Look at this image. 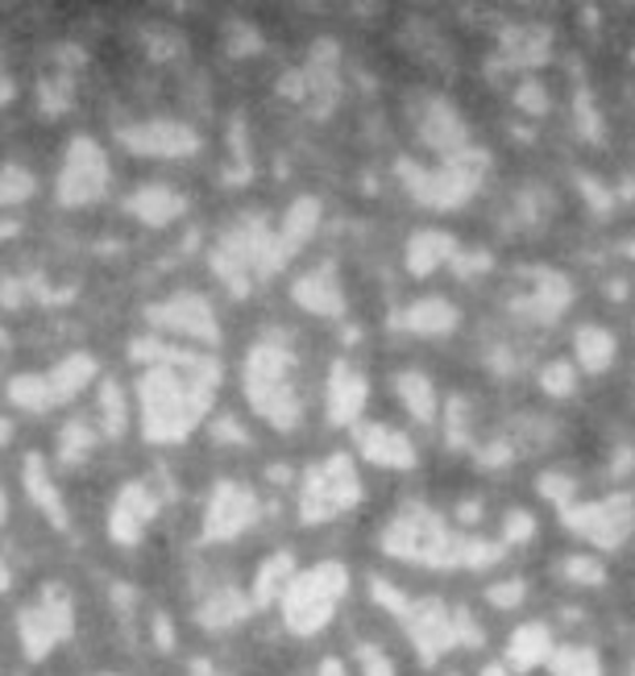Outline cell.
I'll list each match as a JSON object with an SVG mask.
<instances>
[{
	"mask_svg": "<svg viewBox=\"0 0 635 676\" xmlns=\"http://www.w3.org/2000/svg\"><path fill=\"white\" fill-rule=\"evenodd\" d=\"M486 166H491V154L466 150L457 159H445V166H436V171H419V175L407 171V178H412V192H416L419 204H428V208H461L478 192Z\"/></svg>",
	"mask_w": 635,
	"mask_h": 676,
	"instance_id": "cell-1",
	"label": "cell"
},
{
	"mask_svg": "<svg viewBox=\"0 0 635 676\" xmlns=\"http://www.w3.org/2000/svg\"><path fill=\"white\" fill-rule=\"evenodd\" d=\"M569 532L590 539L594 548H623L635 532V499L632 494H606L594 502H573L561 511Z\"/></svg>",
	"mask_w": 635,
	"mask_h": 676,
	"instance_id": "cell-2",
	"label": "cell"
},
{
	"mask_svg": "<svg viewBox=\"0 0 635 676\" xmlns=\"http://www.w3.org/2000/svg\"><path fill=\"white\" fill-rule=\"evenodd\" d=\"M573 303V286H569V279L565 274H557V270H527L524 274V291L515 295V316L527 324H552L565 316V307Z\"/></svg>",
	"mask_w": 635,
	"mask_h": 676,
	"instance_id": "cell-3",
	"label": "cell"
},
{
	"mask_svg": "<svg viewBox=\"0 0 635 676\" xmlns=\"http://www.w3.org/2000/svg\"><path fill=\"white\" fill-rule=\"evenodd\" d=\"M341 586H346V573L341 569H316L311 577H304L299 586H295V593L287 598V614L291 623H295V631H316V626L328 619V610H332V602H337V593H341Z\"/></svg>",
	"mask_w": 635,
	"mask_h": 676,
	"instance_id": "cell-4",
	"label": "cell"
},
{
	"mask_svg": "<svg viewBox=\"0 0 635 676\" xmlns=\"http://www.w3.org/2000/svg\"><path fill=\"white\" fill-rule=\"evenodd\" d=\"M419 138L433 150H440V154H449V159L470 150V129H466L461 112L449 100H428L424 105V112H419Z\"/></svg>",
	"mask_w": 635,
	"mask_h": 676,
	"instance_id": "cell-5",
	"label": "cell"
},
{
	"mask_svg": "<svg viewBox=\"0 0 635 676\" xmlns=\"http://www.w3.org/2000/svg\"><path fill=\"white\" fill-rule=\"evenodd\" d=\"M349 502H358V478H353V469H349L341 457L337 461L325 465V473H316L308 490V515L325 519V515H337L341 506Z\"/></svg>",
	"mask_w": 635,
	"mask_h": 676,
	"instance_id": "cell-6",
	"label": "cell"
},
{
	"mask_svg": "<svg viewBox=\"0 0 635 676\" xmlns=\"http://www.w3.org/2000/svg\"><path fill=\"white\" fill-rule=\"evenodd\" d=\"M412 635H416L419 652L433 659L440 656L445 647H453L457 643V626H453V614L445 610L440 602H419L416 610H412Z\"/></svg>",
	"mask_w": 635,
	"mask_h": 676,
	"instance_id": "cell-7",
	"label": "cell"
},
{
	"mask_svg": "<svg viewBox=\"0 0 635 676\" xmlns=\"http://www.w3.org/2000/svg\"><path fill=\"white\" fill-rule=\"evenodd\" d=\"M499 58L507 67H540L548 58V34L540 25H511V30H503Z\"/></svg>",
	"mask_w": 635,
	"mask_h": 676,
	"instance_id": "cell-8",
	"label": "cell"
},
{
	"mask_svg": "<svg viewBox=\"0 0 635 676\" xmlns=\"http://www.w3.org/2000/svg\"><path fill=\"white\" fill-rule=\"evenodd\" d=\"M573 353H578V370L602 374V370H611L618 345H615V337H611V328L585 324V328H578V337H573Z\"/></svg>",
	"mask_w": 635,
	"mask_h": 676,
	"instance_id": "cell-9",
	"label": "cell"
},
{
	"mask_svg": "<svg viewBox=\"0 0 635 676\" xmlns=\"http://www.w3.org/2000/svg\"><path fill=\"white\" fill-rule=\"evenodd\" d=\"M403 328H412L419 337H445L457 328V307L449 299H419L403 312Z\"/></svg>",
	"mask_w": 635,
	"mask_h": 676,
	"instance_id": "cell-10",
	"label": "cell"
},
{
	"mask_svg": "<svg viewBox=\"0 0 635 676\" xmlns=\"http://www.w3.org/2000/svg\"><path fill=\"white\" fill-rule=\"evenodd\" d=\"M507 659H511V668H519V673H527V668H536V664L552 659V635H548V626L545 623L519 626V631L511 635Z\"/></svg>",
	"mask_w": 635,
	"mask_h": 676,
	"instance_id": "cell-11",
	"label": "cell"
},
{
	"mask_svg": "<svg viewBox=\"0 0 635 676\" xmlns=\"http://www.w3.org/2000/svg\"><path fill=\"white\" fill-rule=\"evenodd\" d=\"M457 258V241L449 232H419L407 250V266L416 274H433L440 262H453Z\"/></svg>",
	"mask_w": 635,
	"mask_h": 676,
	"instance_id": "cell-12",
	"label": "cell"
},
{
	"mask_svg": "<svg viewBox=\"0 0 635 676\" xmlns=\"http://www.w3.org/2000/svg\"><path fill=\"white\" fill-rule=\"evenodd\" d=\"M362 445L379 465H412V445L403 440L399 432H382V427H374V432H365Z\"/></svg>",
	"mask_w": 635,
	"mask_h": 676,
	"instance_id": "cell-13",
	"label": "cell"
},
{
	"mask_svg": "<svg viewBox=\"0 0 635 676\" xmlns=\"http://www.w3.org/2000/svg\"><path fill=\"white\" fill-rule=\"evenodd\" d=\"M399 394H403V403H407V411L416 415V419H433L436 415V394H433V382L424 374H403L399 378Z\"/></svg>",
	"mask_w": 635,
	"mask_h": 676,
	"instance_id": "cell-14",
	"label": "cell"
},
{
	"mask_svg": "<svg viewBox=\"0 0 635 676\" xmlns=\"http://www.w3.org/2000/svg\"><path fill=\"white\" fill-rule=\"evenodd\" d=\"M548 664L557 676H602V664L590 647H561V652H552Z\"/></svg>",
	"mask_w": 635,
	"mask_h": 676,
	"instance_id": "cell-15",
	"label": "cell"
},
{
	"mask_svg": "<svg viewBox=\"0 0 635 676\" xmlns=\"http://www.w3.org/2000/svg\"><path fill=\"white\" fill-rule=\"evenodd\" d=\"M540 386H545L552 399H569V394L578 391V366L573 361H548L545 374H540Z\"/></svg>",
	"mask_w": 635,
	"mask_h": 676,
	"instance_id": "cell-16",
	"label": "cell"
},
{
	"mask_svg": "<svg viewBox=\"0 0 635 676\" xmlns=\"http://www.w3.org/2000/svg\"><path fill=\"white\" fill-rule=\"evenodd\" d=\"M299 299L308 303V307H316V312H341V295H337V286H332V279H320V274H311L308 283H299Z\"/></svg>",
	"mask_w": 635,
	"mask_h": 676,
	"instance_id": "cell-17",
	"label": "cell"
},
{
	"mask_svg": "<svg viewBox=\"0 0 635 676\" xmlns=\"http://www.w3.org/2000/svg\"><path fill=\"white\" fill-rule=\"evenodd\" d=\"M332 415H337V419H353V411L362 407V378H349L346 370H341V374H337V386H332Z\"/></svg>",
	"mask_w": 635,
	"mask_h": 676,
	"instance_id": "cell-18",
	"label": "cell"
},
{
	"mask_svg": "<svg viewBox=\"0 0 635 676\" xmlns=\"http://www.w3.org/2000/svg\"><path fill=\"white\" fill-rule=\"evenodd\" d=\"M561 569L578 586H602L606 581V569H602V560H594V556H565Z\"/></svg>",
	"mask_w": 635,
	"mask_h": 676,
	"instance_id": "cell-19",
	"label": "cell"
},
{
	"mask_svg": "<svg viewBox=\"0 0 635 676\" xmlns=\"http://www.w3.org/2000/svg\"><path fill=\"white\" fill-rule=\"evenodd\" d=\"M548 91L545 84H536V79H524L519 88H515V108H524V112H532V117H545L548 112Z\"/></svg>",
	"mask_w": 635,
	"mask_h": 676,
	"instance_id": "cell-20",
	"label": "cell"
},
{
	"mask_svg": "<svg viewBox=\"0 0 635 676\" xmlns=\"http://www.w3.org/2000/svg\"><path fill=\"white\" fill-rule=\"evenodd\" d=\"M540 490H545V499H552L561 511L573 506V478H565V473H545V478H540Z\"/></svg>",
	"mask_w": 635,
	"mask_h": 676,
	"instance_id": "cell-21",
	"label": "cell"
},
{
	"mask_svg": "<svg viewBox=\"0 0 635 676\" xmlns=\"http://www.w3.org/2000/svg\"><path fill=\"white\" fill-rule=\"evenodd\" d=\"M536 535V519L527 515V511H511L507 515V532H503V539L507 544H527Z\"/></svg>",
	"mask_w": 635,
	"mask_h": 676,
	"instance_id": "cell-22",
	"label": "cell"
},
{
	"mask_svg": "<svg viewBox=\"0 0 635 676\" xmlns=\"http://www.w3.org/2000/svg\"><path fill=\"white\" fill-rule=\"evenodd\" d=\"M524 593H527V586L524 581H503V586H494L486 598H491L499 610H511V606H519L524 602Z\"/></svg>",
	"mask_w": 635,
	"mask_h": 676,
	"instance_id": "cell-23",
	"label": "cell"
},
{
	"mask_svg": "<svg viewBox=\"0 0 635 676\" xmlns=\"http://www.w3.org/2000/svg\"><path fill=\"white\" fill-rule=\"evenodd\" d=\"M453 270L461 279H473V274H482V270H491V253L473 250V253H457L453 258Z\"/></svg>",
	"mask_w": 635,
	"mask_h": 676,
	"instance_id": "cell-24",
	"label": "cell"
},
{
	"mask_svg": "<svg viewBox=\"0 0 635 676\" xmlns=\"http://www.w3.org/2000/svg\"><path fill=\"white\" fill-rule=\"evenodd\" d=\"M362 656H365L362 664H365V673H370V676H391V664H386L379 652H370V647H365Z\"/></svg>",
	"mask_w": 635,
	"mask_h": 676,
	"instance_id": "cell-25",
	"label": "cell"
},
{
	"mask_svg": "<svg viewBox=\"0 0 635 676\" xmlns=\"http://www.w3.org/2000/svg\"><path fill=\"white\" fill-rule=\"evenodd\" d=\"M482 676H511V668H507V664H486Z\"/></svg>",
	"mask_w": 635,
	"mask_h": 676,
	"instance_id": "cell-26",
	"label": "cell"
},
{
	"mask_svg": "<svg viewBox=\"0 0 635 676\" xmlns=\"http://www.w3.org/2000/svg\"><path fill=\"white\" fill-rule=\"evenodd\" d=\"M632 58H635V51H632Z\"/></svg>",
	"mask_w": 635,
	"mask_h": 676,
	"instance_id": "cell-27",
	"label": "cell"
},
{
	"mask_svg": "<svg viewBox=\"0 0 635 676\" xmlns=\"http://www.w3.org/2000/svg\"><path fill=\"white\" fill-rule=\"evenodd\" d=\"M632 676H635V673H632Z\"/></svg>",
	"mask_w": 635,
	"mask_h": 676,
	"instance_id": "cell-28",
	"label": "cell"
}]
</instances>
